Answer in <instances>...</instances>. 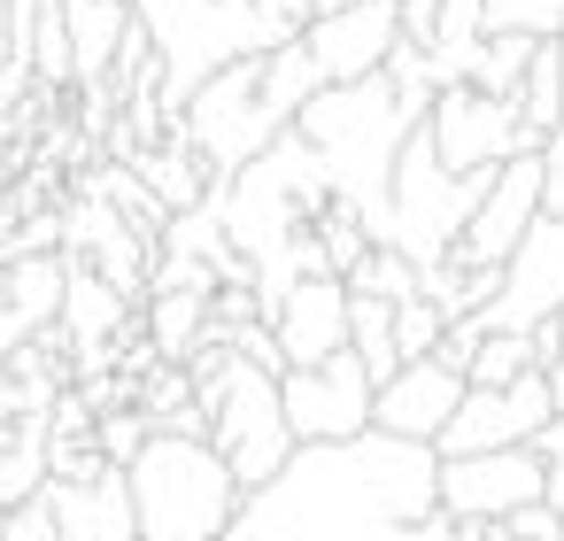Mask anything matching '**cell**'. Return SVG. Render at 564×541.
<instances>
[{
  "label": "cell",
  "mask_w": 564,
  "mask_h": 541,
  "mask_svg": "<svg viewBox=\"0 0 564 541\" xmlns=\"http://www.w3.org/2000/svg\"><path fill=\"white\" fill-rule=\"evenodd\" d=\"M232 541H456V518L441 510V448L387 425L302 441L279 479L248 487Z\"/></svg>",
  "instance_id": "cell-1"
},
{
  "label": "cell",
  "mask_w": 564,
  "mask_h": 541,
  "mask_svg": "<svg viewBox=\"0 0 564 541\" xmlns=\"http://www.w3.org/2000/svg\"><path fill=\"white\" fill-rule=\"evenodd\" d=\"M294 132L317 148V163L333 178V202L348 217H364L371 240H387V225H394V163H402V140L417 132V117L402 109L394 78L379 71V78H356V86H325L294 117Z\"/></svg>",
  "instance_id": "cell-2"
},
{
  "label": "cell",
  "mask_w": 564,
  "mask_h": 541,
  "mask_svg": "<svg viewBox=\"0 0 564 541\" xmlns=\"http://www.w3.org/2000/svg\"><path fill=\"white\" fill-rule=\"evenodd\" d=\"M132 502H140V541H225L248 487L209 433L155 425V441L132 456Z\"/></svg>",
  "instance_id": "cell-3"
},
{
  "label": "cell",
  "mask_w": 564,
  "mask_h": 541,
  "mask_svg": "<svg viewBox=\"0 0 564 541\" xmlns=\"http://www.w3.org/2000/svg\"><path fill=\"white\" fill-rule=\"evenodd\" d=\"M209 209H217L225 240H232L248 263H271L294 232H310V225L333 209V178H325L317 148L286 125L279 148H263L248 171H232V178L209 186Z\"/></svg>",
  "instance_id": "cell-4"
},
{
  "label": "cell",
  "mask_w": 564,
  "mask_h": 541,
  "mask_svg": "<svg viewBox=\"0 0 564 541\" xmlns=\"http://www.w3.org/2000/svg\"><path fill=\"white\" fill-rule=\"evenodd\" d=\"M140 9V32L155 40L163 55V117L178 125L186 101L240 55H271V24L256 0H132Z\"/></svg>",
  "instance_id": "cell-5"
},
{
  "label": "cell",
  "mask_w": 564,
  "mask_h": 541,
  "mask_svg": "<svg viewBox=\"0 0 564 541\" xmlns=\"http://www.w3.org/2000/svg\"><path fill=\"white\" fill-rule=\"evenodd\" d=\"M495 171H502V163H495ZM495 171H448L441 148H433V132L417 125V132L402 140V163H394V225H387V248H402L417 271H425V263H448V256L464 248V225L479 217Z\"/></svg>",
  "instance_id": "cell-6"
},
{
  "label": "cell",
  "mask_w": 564,
  "mask_h": 541,
  "mask_svg": "<svg viewBox=\"0 0 564 541\" xmlns=\"http://www.w3.org/2000/svg\"><path fill=\"white\" fill-rule=\"evenodd\" d=\"M279 379H286V371H271V364H256V356H240V348H232L225 394L209 402V441L232 456L240 487L279 479V472L294 464V448H302V433H294V418H286V387H279Z\"/></svg>",
  "instance_id": "cell-7"
},
{
  "label": "cell",
  "mask_w": 564,
  "mask_h": 541,
  "mask_svg": "<svg viewBox=\"0 0 564 541\" xmlns=\"http://www.w3.org/2000/svg\"><path fill=\"white\" fill-rule=\"evenodd\" d=\"M178 132L202 148V163L217 171V178H232V171H248L263 148H279V132H286V117L271 109V86H263V55H240V63H225L194 101H186V117H178Z\"/></svg>",
  "instance_id": "cell-8"
},
{
  "label": "cell",
  "mask_w": 564,
  "mask_h": 541,
  "mask_svg": "<svg viewBox=\"0 0 564 541\" xmlns=\"http://www.w3.org/2000/svg\"><path fill=\"white\" fill-rule=\"evenodd\" d=\"M425 132H433V148H441L448 171H495V163H510V155L533 148L518 94H487V86H441Z\"/></svg>",
  "instance_id": "cell-9"
},
{
  "label": "cell",
  "mask_w": 564,
  "mask_h": 541,
  "mask_svg": "<svg viewBox=\"0 0 564 541\" xmlns=\"http://www.w3.org/2000/svg\"><path fill=\"white\" fill-rule=\"evenodd\" d=\"M279 387H286V418L302 441H356L379 425V379L356 348H340L325 364H294Z\"/></svg>",
  "instance_id": "cell-10"
},
{
  "label": "cell",
  "mask_w": 564,
  "mask_h": 541,
  "mask_svg": "<svg viewBox=\"0 0 564 541\" xmlns=\"http://www.w3.org/2000/svg\"><path fill=\"white\" fill-rule=\"evenodd\" d=\"M541 495H549V464H541L533 441L479 448V456H441V510L448 518H518Z\"/></svg>",
  "instance_id": "cell-11"
},
{
  "label": "cell",
  "mask_w": 564,
  "mask_h": 541,
  "mask_svg": "<svg viewBox=\"0 0 564 541\" xmlns=\"http://www.w3.org/2000/svg\"><path fill=\"white\" fill-rule=\"evenodd\" d=\"M556 418V387H549V364L510 379V387H471L464 410L448 418V433L433 441L441 456H479V448H518V441H541V425Z\"/></svg>",
  "instance_id": "cell-12"
},
{
  "label": "cell",
  "mask_w": 564,
  "mask_h": 541,
  "mask_svg": "<svg viewBox=\"0 0 564 541\" xmlns=\"http://www.w3.org/2000/svg\"><path fill=\"white\" fill-rule=\"evenodd\" d=\"M564 310V217L541 209V225L518 240V256L502 263V286L495 302L479 310L487 333H541L549 317Z\"/></svg>",
  "instance_id": "cell-13"
},
{
  "label": "cell",
  "mask_w": 564,
  "mask_h": 541,
  "mask_svg": "<svg viewBox=\"0 0 564 541\" xmlns=\"http://www.w3.org/2000/svg\"><path fill=\"white\" fill-rule=\"evenodd\" d=\"M549 194V178H541V148H525V155H510L502 171H495V186H487V202H479V217L464 225V248H456V263H510L518 256V240L541 225V202Z\"/></svg>",
  "instance_id": "cell-14"
},
{
  "label": "cell",
  "mask_w": 564,
  "mask_h": 541,
  "mask_svg": "<svg viewBox=\"0 0 564 541\" xmlns=\"http://www.w3.org/2000/svg\"><path fill=\"white\" fill-rule=\"evenodd\" d=\"M302 40L317 47L333 86H356V78H379L410 32H402V0H356V9H325Z\"/></svg>",
  "instance_id": "cell-15"
},
{
  "label": "cell",
  "mask_w": 564,
  "mask_h": 541,
  "mask_svg": "<svg viewBox=\"0 0 564 541\" xmlns=\"http://www.w3.org/2000/svg\"><path fill=\"white\" fill-rule=\"evenodd\" d=\"M464 394H471V371H456L448 356H410L379 387V425L402 433V441H441L448 418L464 410Z\"/></svg>",
  "instance_id": "cell-16"
},
{
  "label": "cell",
  "mask_w": 564,
  "mask_h": 541,
  "mask_svg": "<svg viewBox=\"0 0 564 541\" xmlns=\"http://www.w3.org/2000/svg\"><path fill=\"white\" fill-rule=\"evenodd\" d=\"M47 502L63 518V541H140L132 464H101L94 479H47Z\"/></svg>",
  "instance_id": "cell-17"
},
{
  "label": "cell",
  "mask_w": 564,
  "mask_h": 541,
  "mask_svg": "<svg viewBox=\"0 0 564 541\" xmlns=\"http://www.w3.org/2000/svg\"><path fill=\"white\" fill-rule=\"evenodd\" d=\"M348 279L340 271H317V279H302L286 302H279V348H286V371L294 364H325V356H340L348 348Z\"/></svg>",
  "instance_id": "cell-18"
},
{
  "label": "cell",
  "mask_w": 564,
  "mask_h": 541,
  "mask_svg": "<svg viewBox=\"0 0 564 541\" xmlns=\"http://www.w3.org/2000/svg\"><path fill=\"white\" fill-rule=\"evenodd\" d=\"M132 24H140L132 0H70V47H78V86L86 94H109L117 86V63H124Z\"/></svg>",
  "instance_id": "cell-19"
},
{
  "label": "cell",
  "mask_w": 564,
  "mask_h": 541,
  "mask_svg": "<svg viewBox=\"0 0 564 541\" xmlns=\"http://www.w3.org/2000/svg\"><path fill=\"white\" fill-rule=\"evenodd\" d=\"M47 479H55V425H47V410H24L0 425V510L32 502Z\"/></svg>",
  "instance_id": "cell-20"
},
{
  "label": "cell",
  "mask_w": 564,
  "mask_h": 541,
  "mask_svg": "<svg viewBox=\"0 0 564 541\" xmlns=\"http://www.w3.org/2000/svg\"><path fill=\"white\" fill-rule=\"evenodd\" d=\"M209 310H217V294L178 286V294H148L140 325H148V340H155V356H163V364H186V356L209 340Z\"/></svg>",
  "instance_id": "cell-21"
},
{
  "label": "cell",
  "mask_w": 564,
  "mask_h": 541,
  "mask_svg": "<svg viewBox=\"0 0 564 541\" xmlns=\"http://www.w3.org/2000/svg\"><path fill=\"white\" fill-rule=\"evenodd\" d=\"M348 294H356V302H348V348H356V356L371 364V379L387 387V379L410 364L402 340H394V302H387V294H364V286H348Z\"/></svg>",
  "instance_id": "cell-22"
},
{
  "label": "cell",
  "mask_w": 564,
  "mask_h": 541,
  "mask_svg": "<svg viewBox=\"0 0 564 541\" xmlns=\"http://www.w3.org/2000/svg\"><path fill=\"white\" fill-rule=\"evenodd\" d=\"M518 109H525L533 148L564 125V47H556V40H541V47H533V71H525V86H518Z\"/></svg>",
  "instance_id": "cell-23"
},
{
  "label": "cell",
  "mask_w": 564,
  "mask_h": 541,
  "mask_svg": "<svg viewBox=\"0 0 564 541\" xmlns=\"http://www.w3.org/2000/svg\"><path fill=\"white\" fill-rule=\"evenodd\" d=\"M525 371H541L533 333H487L479 356H471V387H510V379H525Z\"/></svg>",
  "instance_id": "cell-24"
},
{
  "label": "cell",
  "mask_w": 564,
  "mask_h": 541,
  "mask_svg": "<svg viewBox=\"0 0 564 541\" xmlns=\"http://www.w3.org/2000/svg\"><path fill=\"white\" fill-rule=\"evenodd\" d=\"M348 286H364V294H387V302H410V294H417V263H410L402 248H387V240H379V248H371V256L348 271Z\"/></svg>",
  "instance_id": "cell-25"
},
{
  "label": "cell",
  "mask_w": 564,
  "mask_h": 541,
  "mask_svg": "<svg viewBox=\"0 0 564 541\" xmlns=\"http://www.w3.org/2000/svg\"><path fill=\"white\" fill-rule=\"evenodd\" d=\"M394 340H402V356H441V340H448V310L425 302V294L394 302Z\"/></svg>",
  "instance_id": "cell-26"
},
{
  "label": "cell",
  "mask_w": 564,
  "mask_h": 541,
  "mask_svg": "<svg viewBox=\"0 0 564 541\" xmlns=\"http://www.w3.org/2000/svg\"><path fill=\"white\" fill-rule=\"evenodd\" d=\"M487 32L556 40V32H564V0H487Z\"/></svg>",
  "instance_id": "cell-27"
},
{
  "label": "cell",
  "mask_w": 564,
  "mask_h": 541,
  "mask_svg": "<svg viewBox=\"0 0 564 541\" xmlns=\"http://www.w3.org/2000/svg\"><path fill=\"white\" fill-rule=\"evenodd\" d=\"M94 441H101V456L109 464H132L148 441H155V418L132 402V410H101V425H94Z\"/></svg>",
  "instance_id": "cell-28"
},
{
  "label": "cell",
  "mask_w": 564,
  "mask_h": 541,
  "mask_svg": "<svg viewBox=\"0 0 564 541\" xmlns=\"http://www.w3.org/2000/svg\"><path fill=\"white\" fill-rule=\"evenodd\" d=\"M24 410H55V387L24 379L17 364H0V425H9V418H24Z\"/></svg>",
  "instance_id": "cell-29"
},
{
  "label": "cell",
  "mask_w": 564,
  "mask_h": 541,
  "mask_svg": "<svg viewBox=\"0 0 564 541\" xmlns=\"http://www.w3.org/2000/svg\"><path fill=\"white\" fill-rule=\"evenodd\" d=\"M9 541H63V518H55L47 487H40L32 502H17V510H9Z\"/></svg>",
  "instance_id": "cell-30"
},
{
  "label": "cell",
  "mask_w": 564,
  "mask_h": 541,
  "mask_svg": "<svg viewBox=\"0 0 564 541\" xmlns=\"http://www.w3.org/2000/svg\"><path fill=\"white\" fill-rule=\"evenodd\" d=\"M533 448H541V464H549V502L564 510V410L541 425V441H533Z\"/></svg>",
  "instance_id": "cell-31"
},
{
  "label": "cell",
  "mask_w": 564,
  "mask_h": 541,
  "mask_svg": "<svg viewBox=\"0 0 564 541\" xmlns=\"http://www.w3.org/2000/svg\"><path fill=\"white\" fill-rule=\"evenodd\" d=\"M479 340H487V325H479V317H448V340H441V356H448L456 371H471Z\"/></svg>",
  "instance_id": "cell-32"
},
{
  "label": "cell",
  "mask_w": 564,
  "mask_h": 541,
  "mask_svg": "<svg viewBox=\"0 0 564 541\" xmlns=\"http://www.w3.org/2000/svg\"><path fill=\"white\" fill-rule=\"evenodd\" d=\"M541 178H549V194H541V202H549V217H564V125L541 140Z\"/></svg>",
  "instance_id": "cell-33"
},
{
  "label": "cell",
  "mask_w": 564,
  "mask_h": 541,
  "mask_svg": "<svg viewBox=\"0 0 564 541\" xmlns=\"http://www.w3.org/2000/svg\"><path fill=\"white\" fill-rule=\"evenodd\" d=\"M17 63H24V47H17V0H0V71H17ZM24 71H32V63H24ZM32 78H40V71H32Z\"/></svg>",
  "instance_id": "cell-34"
},
{
  "label": "cell",
  "mask_w": 564,
  "mask_h": 541,
  "mask_svg": "<svg viewBox=\"0 0 564 541\" xmlns=\"http://www.w3.org/2000/svg\"><path fill=\"white\" fill-rule=\"evenodd\" d=\"M433 17H441V0H402V32H410L417 47L433 40Z\"/></svg>",
  "instance_id": "cell-35"
},
{
  "label": "cell",
  "mask_w": 564,
  "mask_h": 541,
  "mask_svg": "<svg viewBox=\"0 0 564 541\" xmlns=\"http://www.w3.org/2000/svg\"><path fill=\"white\" fill-rule=\"evenodd\" d=\"M533 348H541V364H564V310H556V317L533 333Z\"/></svg>",
  "instance_id": "cell-36"
},
{
  "label": "cell",
  "mask_w": 564,
  "mask_h": 541,
  "mask_svg": "<svg viewBox=\"0 0 564 541\" xmlns=\"http://www.w3.org/2000/svg\"><path fill=\"white\" fill-rule=\"evenodd\" d=\"M549 387H556V410H564V364H549Z\"/></svg>",
  "instance_id": "cell-37"
},
{
  "label": "cell",
  "mask_w": 564,
  "mask_h": 541,
  "mask_svg": "<svg viewBox=\"0 0 564 541\" xmlns=\"http://www.w3.org/2000/svg\"><path fill=\"white\" fill-rule=\"evenodd\" d=\"M325 9H356V0H317V17H325Z\"/></svg>",
  "instance_id": "cell-38"
},
{
  "label": "cell",
  "mask_w": 564,
  "mask_h": 541,
  "mask_svg": "<svg viewBox=\"0 0 564 541\" xmlns=\"http://www.w3.org/2000/svg\"><path fill=\"white\" fill-rule=\"evenodd\" d=\"M0 541H9V510H0Z\"/></svg>",
  "instance_id": "cell-39"
},
{
  "label": "cell",
  "mask_w": 564,
  "mask_h": 541,
  "mask_svg": "<svg viewBox=\"0 0 564 541\" xmlns=\"http://www.w3.org/2000/svg\"><path fill=\"white\" fill-rule=\"evenodd\" d=\"M556 47H564V32H556Z\"/></svg>",
  "instance_id": "cell-40"
},
{
  "label": "cell",
  "mask_w": 564,
  "mask_h": 541,
  "mask_svg": "<svg viewBox=\"0 0 564 541\" xmlns=\"http://www.w3.org/2000/svg\"><path fill=\"white\" fill-rule=\"evenodd\" d=\"M225 541H232V533H225Z\"/></svg>",
  "instance_id": "cell-41"
}]
</instances>
